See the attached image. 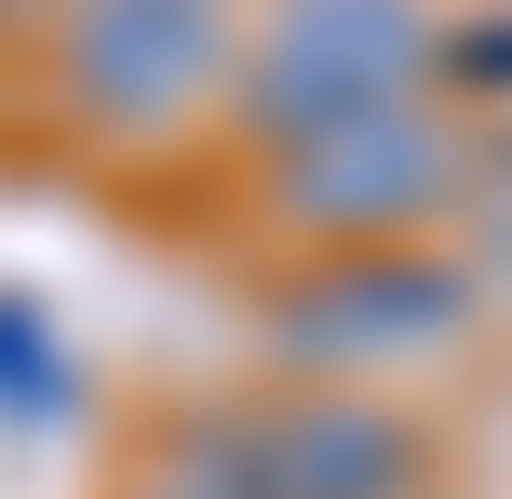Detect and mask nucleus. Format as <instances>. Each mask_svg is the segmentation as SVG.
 I'll return each mask as SVG.
<instances>
[{
	"instance_id": "8",
	"label": "nucleus",
	"mask_w": 512,
	"mask_h": 499,
	"mask_svg": "<svg viewBox=\"0 0 512 499\" xmlns=\"http://www.w3.org/2000/svg\"><path fill=\"white\" fill-rule=\"evenodd\" d=\"M432 95L459 108L472 135H512V0H459V14H445V68H432Z\"/></svg>"
},
{
	"instance_id": "4",
	"label": "nucleus",
	"mask_w": 512,
	"mask_h": 499,
	"mask_svg": "<svg viewBox=\"0 0 512 499\" xmlns=\"http://www.w3.org/2000/svg\"><path fill=\"white\" fill-rule=\"evenodd\" d=\"M486 270L459 243H378V257H297L270 297H256V338H270L283 378H351V392H391V378H432L445 351L486 338Z\"/></svg>"
},
{
	"instance_id": "2",
	"label": "nucleus",
	"mask_w": 512,
	"mask_h": 499,
	"mask_svg": "<svg viewBox=\"0 0 512 499\" xmlns=\"http://www.w3.org/2000/svg\"><path fill=\"white\" fill-rule=\"evenodd\" d=\"M472 162H486V135H472L445 95H418V108H378V122H337V135L270 149L256 162V230L297 243V257L445 243L472 216Z\"/></svg>"
},
{
	"instance_id": "3",
	"label": "nucleus",
	"mask_w": 512,
	"mask_h": 499,
	"mask_svg": "<svg viewBox=\"0 0 512 499\" xmlns=\"http://www.w3.org/2000/svg\"><path fill=\"white\" fill-rule=\"evenodd\" d=\"M243 0H54L41 14V81L54 122L108 162H149L230 108Z\"/></svg>"
},
{
	"instance_id": "9",
	"label": "nucleus",
	"mask_w": 512,
	"mask_h": 499,
	"mask_svg": "<svg viewBox=\"0 0 512 499\" xmlns=\"http://www.w3.org/2000/svg\"><path fill=\"white\" fill-rule=\"evenodd\" d=\"M459 257L486 270V297L512 284V135H486V162H472V216H459Z\"/></svg>"
},
{
	"instance_id": "1",
	"label": "nucleus",
	"mask_w": 512,
	"mask_h": 499,
	"mask_svg": "<svg viewBox=\"0 0 512 499\" xmlns=\"http://www.w3.org/2000/svg\"><path fill=\"white\" fill-rule=\"evenodd\" d=\"M445 68V0H243V54H230V135L243 162L297 149V135L418 108Z\"/></svg>"
},
{
	"instance_id": "5",
	"label": "nucleus",
	"mask_w": 512,
	"mask_h": 499,
	"mask_svg": "<svg viewBox=\"0 0 512 499\" xmlns=\"http://www.w3.org/2000/svg\"><path fill=\"white\" fill-rule=\"evenodd\" d=\"M216 432H230L243 499H445V486H459V459H445L432 405H405V392H351V378L216 392Z\"/></svg>"
},
{
	"instance_id": "7",
	"label": "nucleus",
	"mask_w": 512,
	"mask_h": 499,
	"mask_svg": "<svg viewBox=\"0 0 512 499\" xmlns=\"http://www.w3.org/2000/svg\"><path fill=\"white\" fill-rule=\"evenodd\" d=\"M68 405H81V365L54 338V311L0 297V432H68Z\"/></svg>"
},
{
	"instance_id": "10",
	"label": "nucleus",
	"mask_w": 512,
	"mask_h": 499,
	"mask_svg": "<svg viewBox=\"0 0 512 499\" xmlns=\"http://www.w3.org/2000/svg\"><path fill=\"white\" fill-rule=\"evenodd\" d=\"M14 14H54V0H0V27H14Z\"/></svg>"
},
{
	"instance_id": "6",
	"label": "nucleus",
	"mask_w": 512,
	"mask_h": 499,
	"mask_svg": "<svg viewBox=\"0 0 512 499\" xmlns=\"http://www.w3.org/2000/svg\"><path fill=\"white\" fill-rule=\"evenodd\" d=\"M108 499H243L216 405H176V419H149V432L122 446V473H108Z\"/></svg>"
}]
</instances>
